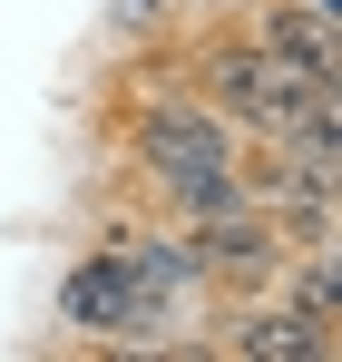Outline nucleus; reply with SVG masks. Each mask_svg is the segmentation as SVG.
<instances>
[{"mask_svg": "<svg viewBox=\"0 0 342 362\" xmlns=\"http://www.w3.org/2000/svg\"><path fill=\"white\" fill-rule=\"evenodd\" d=\"M196 88H206V108L235 127V137H284L313 98H342V88H313L303 69H284L274 49H254L244 30L225 40H206V59H196Z\"/></svg>", "mask_w": 342, "mask_h": 362, "instance_id": "obj_2", "label": "nucleus"}, {"mask_svg": "<svg viewBox=\"0 0 342 362\" xmlns=\"http://www.w3.org/2000/svg\"><path fill=\"white\" fill-rule=\"evenodd\" d=\"M127 147H137V167L147 186L167 196L176 216H206V206H235V137L206 98H176V88H147L137 98V118H127Z\"/></svg>", "mask_w": 342, "mask_h": 362, "instance_id": "obj_1", "label": "nucleus"}, {"mask_svg": "<svg viewBox=\"0 0 342 362\" xmlns=\"http://www.w3.org/2000/svg\"><path fill=\"white\" fill-rule=\"evenodd\" d=\"M186 255H196V274L206 284H235V294H264L274 274H284V226L264 216V206H206V216H186Z\"/></svg>", "mask_w": 342, "mask_h": 362, "instance_id": "obj_3", "label": "nucleus"}, {"mask_svg": "<svg viewBox=\"0 0 342 362\" xmlns=\"http://www.w3.org/2000/svg\"><path fill=\"white\" fill-rule=\"evenodd\" d=\"M59 323H78L88 343H147L157 323H147V303L127 284V264H117V245H98L69 284H59Z\"/></svg>", "mask_w": 342, "mask_h": 362, "instance_id": "obj_4", "label": "nucleus"}, {"mask_svg": "<svg viewBox=\"0 0 342 362\" xmlns=\"http://www.w3.org/2000/svg\"><path fill=\"white\" fill-rule=\"evenodd\" d=\"M216 353H235V362H323L313 333H303L274 294H244V303H235V323L216 333Z\"/></svg>", "mask_w": 342, "mask_h": 362, "instance_id": "obj_7", "label": "nucleus"}, {"mask_svg": "<svg viewBox=\"0 0 342 362\" xmlns=\"http://www.w3.org/2000/svg\"><path fill=\"white\" fill-rule=\"evenodd\" d=\"M264 294H274L293 323L313 333V353H323V362L342 353V245H293L284 274H274Z\"/></svg>", "mask_w": 342, "mask_h": 362, "instance_id": "obj_5", "label": "nucleus"}, {"mask_svg": "<svg viewBox=\"0 0 342 362\" xmlns=\"http://www.w3.org/2000/svg\"><path fill=\"white\" fill-rule=\"evenodd\" d=\"M244 40L274 49L284 69H303L313 88H342V49H333V10H323V0H264V10L244 20Z\"/></svg>", "mask_w": 342, "mask_h": 362, "instance_id": "obj_6", "label": "nucleus"}]
</instances>
